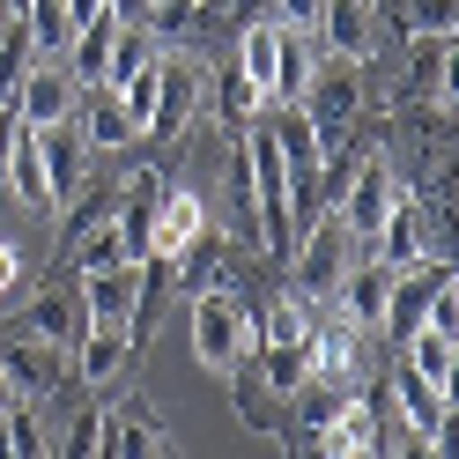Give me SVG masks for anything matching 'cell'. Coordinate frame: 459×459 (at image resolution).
<instances>
[{
  "instance_id": "30",
  "label": "cell",
  "mask_w": 459,
  "mask_h": 459,
  "mask_svg": "<svg viewBox=\"0 0 459 459\" xmlns=\"http://www.w3.org/2000/svg\"><path fill=\"white\" fill-rule=\"evenodd\" d=\"M30 60H38V45H30V30H22V15L0 30V97L15 104V82L30 74Z\"/></svg>"
},
{
  "instance_id": "3",
  "label": "cell",
  "mask_w": 459,
  "mask_h": 459,
  "mask_svg": "<svg viewBox=\"0 0 459 459\" xmlns=\"http://www.w3.org/2000/svg\"><path fill=\"white\" fill-rule=\"evenodd\" d=\"M200 90H208V67L186 60V52H163L156 111H149V126H141V141H163V149H178V141L193 134V119H200Z\"/></svg>"
},
{
  "instance_id": "22",
  "label": "cell",
  "mask_w": 459,
  "mask_h": 459,
  "mask_svg": "<svg viewBox=\"0 0 459 459\" xmlns=\"http://www.w3.org/2000/svg\"><path fill=\"white\" fill-rule=\"evenodd\" d=\"M0 170H8V186H15V200H22L30 215H52V208H60V200H52V178H45V156H38V126L15 134V149H8Z\"/></svg>"
},
{
  "instance_id": "18",
  "label": "cell",
  "mask_w": 459,
  "mask_h": 459,
  "mask_svg": "<svg viewBox=\"0 0 459 459\" xmlns=\"http://www.w3.org/2000/svg\"><path fill=\"white\" fill-rule=\"evenodd\" d=\"M38 156H45V178H52V200H67L82 178H90V141H82V126L74 119H60V126H38Z\"/></svg>"
},
{
  "instance_id": "27",
  "label": "cell",
  "mask_w": 459,
  "mask_h": 459,
  "mask_svg": "<svg viewBox=\"0 0 459 459\" xmlns=\"http://www.w3.org/2000/svg\"><path fill=\"white\" fill-rule=\"evenodd\" d=\"M22 30H30L38 60H67V45H74V15H67V0H22Z\"/></svg>"
},
{
  "instance_id": "7",
  "label": "cell",
  "mask_w": 459,
  "mask_h": 459,
  "mask_svg": "<svg viewBox=\"0 0 459 459\" xmlns=\"http://www.w3.org/2000/svg\"><path fill=\"white\" fill-rule=\"evenodd\" d=\"M82 326H126L141 304H149V267L141 260H119V267H97L82 274Z\"/></svg>"
},
{
  "instance_id": "24",
  "label": "cell",
  "mask_w": 459,
  "mask_h": 459,
  "mask_svg": "<svg viewBox=\"0 0 459 459\" xmlns=\"http://www.w3.org/2000/svg\"><path fill=\"white\" fill-rule=\"evenodd\" d=\"M22 333L45 341V349H74V333H82V304L67 290H45L30 297V311H22Z\"/></svg>"
},
{
  "instance_id": "31",
  "label": "cell",
  "mask_w": 459,
  "mask_h": 459,
  "mask_svg": "<svg viewBox=\"0 0 459 459\" xmlns=\"http://www.w3.org/2000/svg\"><path fill=\"white\" fill-rule=\"evenodd\" d=\"M415 38H452V0H415Z\"/></svg>"
},
{
  "instance_id": "15",
  "label": "cell",
  "mask_w": 459,
  "mask_h": 459,
  "mask_svg": "<svg viewBox=\"0 0 459 459\" xmlns=\"http://www.w3.org/2000/svg\"><path fill=\"white\" fill-rule=\"evenodd\" d=\"M452 281V260H429V267H408V274H393V290H385V319H378V333L385 341H400V333H415L422 326V311H429V297H437Z\"/></svg>"
},
{
  "instance_id": "13",
  "label": "cell",
  "mask_w": 459,
  "mask_h": 459,
  "mask_svg": "<svg viewBox=\"0 0 459 459\" xmlns=\"http://www.w3.org/2000/svg\"><path fill=\"white\" fill-rule=\"evenodd\" d=\"M74 97H82V82L67 74V60H30V74L15 82L22 126H60V119H74Z\"/></svg>"
},
{
  "instance_id": "6",
  "label": "cell",
  "mask_w": 459,
  "mask_h": 459,
  "mask_svg": "<svg viewBox=\"0 0 459 459\" xmlns=\"http://www.w3.org/2000/svg\"><path fill=\"white\" fill-rule=\"evenodd\" d=\"M290 267H297V290H304L311 304H326V297H333L341 267H349V230H341V215H333V208H326L319 222H304V230H297Z\"/></svg>"
},
{
  "instance_id": "11",
  "label": "cell",
  "mask_w": 459,
  "mask_h": 459,
  "mask_svg": "<svg viewBox=\"0 0 459 459\" xmlns=\"http://www.w3.org/2000/svg\"><path fill=\"white\" fill-rule=\"evenodd\" d=\"M311 38H319V52L363 67L370 52H378V0H326L319 22H311Z\"/></svg>"
},
{
  "instance_id": "16",
  "label": "cell",
  "mask_w": 459,
  "mask_h": 459,
  "mask_svg": "<svg viewBox=\"0 0 459 459\" xmlns=\"http://www.w3.org/2000/svg\"><path fill=\"white\" fill-rule=\"evenodd\" d=\"M74 126H82V141L104 149V156H119V149H134V141H141V126L126 119V104L111 97L104 82H90V90L74 97Z\"/></svg>"
},
{
  "instance_id": "8",
  "label": "cell",
  "mask_w": 459,
  "mask_h": 459,
  "mask_svg": "<svg viewBox=\"0 0 459 459\" xmlns=\"http://www.w3.org/2000/svg\"><path fill=\"white\" fill-rule=\"evenodd\" d=\"M304 119L319 126V134H349L363 119V74L356 60H319V74H311V90H304Z\"/></svg>"
},
{
  "instance_id": "10",
  "label": "cell",
  "mask_w": 459,
  "mask_h": 459,
  "mask_svg": "<svg viewBox=\"0 0 459 459\" xmlns=\"http://www.w3.org/2000/svg\"><path fill=\"white\" fill-rule=\"evenodd\" d=\"M60 378H67V349H45V341H30V333L0 341V393H8V400H30V408H38Z\"/></svg>"
},
{
  "instance_id": "37",
  "label": "cell",
  "mask_w": 459,
  "mask_h": 459,
  "mask_svg": "<svg viewBox=\"0 0 459 459\" xmlns=\"http://www.w3.org/2000/svg\"><path fill=\"white\" fill-rule=\"evenodd\" d=\"M149 8H156V0H149Z\"/></svg>"
},
{
  "instance_id": "1",
  "label": "cell",
  "mask_w": 459,
  "mask_h": 459,
  "mask_svg": "<svg viewBox=\"0 0 459 459\" xmlns=\"http://www.w3.org/2000/svg\"><path fill=\"white\" fill-rule=\"evenodd\" d=\"M186 333H193V363L230 378L245 356H252V304L238 290H200L186 311Z\"/></svg>"
},
{
  "instance_id": "4",
  "label": "cell",
  "mask_w": 459,
  "mask_h": 459,
  "mask_svg": "<svg viewBox=\"0 0 459 459\" xmlns=\"http://www.w3.org/2000/svg\"><path fill=\"white\" fill-rule=\"evenodd\" d=\"M400 193H408V186H400V170H393L385 156H356L349 186L333 193V215H341V230H349L356 245H370V230L393 215V200H400Z\"/></svg>"
},
{
  "instance_id": "9",
  "label": "cell",
  "mask_w": 459,
  "mask_h": 459,
  "mask_svg": "<svg viewBox=\"0 0 459 459\" xmlns=\"http://www.w3.org/2000/svg\"><path fill=\"white\" fill-rule=\"evenodd\" d=\"M311 445H319V459H378V452H385V422H378V400H363V385H356V393H341L333 422H326Z\"/></svg>"
},
{
  "instance_id": "19",
  "label": "cell",
  "mask_w": 459,
  "mask_h": 459,
  "mask_svg": "<svg viewBox=\"0 0 459 459\" xmlns=\"http://www.w3.org/2000/svg\"><path fill=\"white\" fill-rule=\"evenodd\" d=\"M67 356H74V370H82V385H104V378H119L141 349H134V326H82Z\"/></svg>"
},
{
  "instance_id": "12",
  "label": "cell",
  "mask_w": 459,
  "mask_h": 459,
  "mask_svg": "<svg viewBox=\"0 0 459 459\" xmlns=\"http://www.w3.org/2000/svg\"><path fill=\"white\" fill-rule=\"evenodd\" d=\"M208 230V208H200V193L193 186H163V200H156V215H149V245H141V260H178V252Z\"/></svg>"
},
{
  "instance_id": "28",
  "label": "cell",
  "mask_w": 459,
  "mask_h": 459,
  "mask_svg": "<svg viewBox=\"0 0 459 459\" xmlns=\"http://www.w3.org/2000/svg\"><path fill=\"white\" fill-rule=\"evenodd\" d=\"M408 82H415L422 97H437V111H452V38H415Z\"/></svg>"
},
{
  "instance_id": "32",
  "label": "cell",
  "mask_w": 459,
  "mask_h": 459,
  "mask_svg": "<svg viewBox=\"0 0 459 459\" xmlns=\"http://www.w3.org/2000/svg\"><path fill=\"white\" fill-rule=\"evenodd\" d=\"M319 8H326V0H274V22H290V30H311V22H319Z\"/></svg>"
},
{
  "instance_id": "26",
  "label": "cell",
  "mask_w": 459,
  "mask_h": 459,
  "mask_svg": "<svg viewBox=\"0 0 459 459\" xmlns=\"http://www.w3.org/2000/svg\"><path fill=\"white\" fill-rule=\"evenodd\" d=\"M60 260H67V267H82V274H97V267H119V260H141V252L126 245V230H119V222L104 215V222H90V230H82V238H74V245L60 252Z\"/></svg>"
},
{
  "instance_id": "29",
  "label": "cell",
  "mask_w": 459,
  "mask_h": 459,
  "mask_svg": "<svg viewBox=\"0 0 459 459\" xmlns=\"http://www.w3.org/2000/svg\"><path fill=\"white\" fill-rule=\"evenodd\" d=\"M208 82H215V111H222V126H230V134H245V126L267 111L260 90L245 82V67H222V74H208Z\"/></svg>"
},
{
  "instance_id": "23",
  "label": "cell",
  "mask_w": 459,
  "mask_h": 459,
  "mask_svg": "<svg viewBox=\"0 0 459 459\" xmlns=\"http://www.w3.org/2000/svg\"><path fill=\"white\" fill-rule=\"evenodd\" d=\"M97 452H119V459H141V452H170L163 422L149 408H111L104 429H97Z\"/></svg>"
},
{
  "instance_id": "14",
  "label": "cell",
  "mask_w": 459,
  "mask_h": 459,
  "mask_svg": "<svg viewBox=\"0 0 459 459\" xmlns=\"http://www.w3.org/2000/svg\"><path fill=\"white\" fill-rule=\"evenodd\" d=\"M230 408H238V422L252 429V437H281V429H290V393L267 385V370L252 356L230 370Z\"/></svg>"
},
{
  "instance_id": "5",
  "label": "cell",
  "mask_w": 459,
  "mask_h": 459,
  "mask_svg": "<svg viewBox=\"0 0 459 459\" xmlns=\"http://www.w3.org/2000/svg\"><path fill=\"white\" fill-rule=\"evenodd\" d=\"M370 260H378L385 274H408V267H429V260H437V222H429L422 200H408V193L393 200V215L370 230Z\"/></svg>"
},
{
  "instance_id": "25",
  "label": "cell",
  "mask_w": 459,
  "mask_h": 459,
  "mask_svg": "<svg viewBox=\"0 0 459 459\" xmlns=\"http://www.w3.org/2000/svg\"><path fill=\"white\" fill-rule=\"evenodd\" d=\"M400 349H408V370H415V378H429L437 393H452L459 349H452V333H445V326H415V333H400Z\"/></svg>"
},
{
  "instance_id": "33",
  "label": "cell",
  "mask_w": 459,
  "mask_h": 459,
  "mask_svg": "<svg viewBox=\"0 0 459 459\" xmlns=\"http://www.w3.org/2000/svg\"><path fill=\"white\" fill-rule=\"evenodd\" d=\"M15 281H22V252H15L8 238H0V304L15 297Z\"/></svg>"
},
{
  "instance_id": "20",
  "label": "cell",
  "mask_w": 459,
  "mask_h": 459,
  "mask_svg": "<svg viewBox=\"0 0 459 459\" xmlns=\"http://www.w3.org/2000/svg\"><path fill=\"white\" fill-rule=\"evenodd\" d=\"M170 267H178V290H186V297H200V290H238V260H230V245L215 238V230H200Z\"/></svg>"
},
{
  "instance_id": "34",
  "label": "cell",
  "mask_w": 459,
  "mask_h": 459,
  "mask_svg": "<svg viewBox=\"0 0 459 459\" xmlns=\"http://www.w3.org/2000/svg\"><path fill=\"white\" fill-rule=\"evenodd\" d=\"M97 429H104V415H74V429H67V452H97Z\"/></svg>"
},
{
  "instance_id": "2",
  "label": "cell",
  "mask_w": 459,
  "mask_h": 459,
  "mask_svg": "<svg viewBox=\"0 0 459 459\" xmlns=\"http://www.w3.org/2000/svg\"><path fill=\"white\" fill-rule=\"evenodd\" d=\"M370 326H356V319H341L333 304H319V319H311V341H304V363H311V378H326V385H341V393H356L363 378H370Z\"/></svg>"
},
{
  "instance_id": "21",
  "label": "cell",
  "mask_w": 459,
  "mask_h": 459,
  "mask_svg": "<svg viewBox=\"0 0 459 459\" xmlns=\"http://www.w3.org/2000/svg\"><path fill=\"white\" fill-rule=\"evenodd\" d=\"M119 22L126 15H90V22H74V45H67V74L82 82V90H90V82H104L111 74V45H119Z\"/></svg>"
},
{
  "instance_id": "35",
  "label": "cell",
  "mask_w": 459,
  "mask_h": 459,
  "mask_svg": "<svg viewBox=\"0 0 459 459\" xmlns=\"http://www.w3.org/2000/svg\"><path fill=\"white\" fill-rule=\"evenodd\" d=\"M67 15H74V22H90V15H104V0H67Z\"/></svg>"
},
{
  "instance_id": "36",
  "label": "cell",
  "mask_w": 459,
  "mask_h": 459,
  "mask_svg": "<svg viewBox=\"0 0 459 459\" xmlns=\"http://www.w3.org/2000/svg\"><path fill=\"white\" fill-rule=\"evenodd\" d=\"M8 8H15V15H22V0H8Z\"/></svg>"
},
{
  "instance_id": "17",
  "label": "cell",
  "mask_w": 459,
  "mask_h": 459,
  "mask_svg": "<svg viewBox=\"0 0 459 459\" xmlns=\"http://www.w3.org/2000/svg\"><path fill=\"white\" fill-rule=\"evenodd\" d=\"M311 74H319V38H311V30H290V22H281V45H274V82H267V111H274V104H304Z\"/></svg>"
}]
</instances>
